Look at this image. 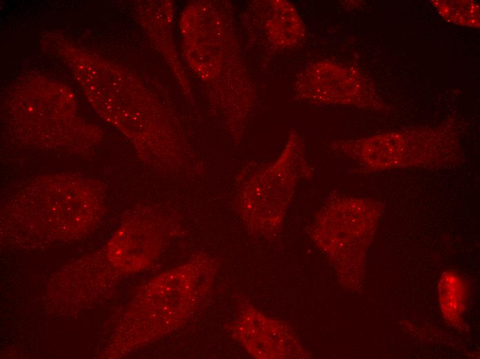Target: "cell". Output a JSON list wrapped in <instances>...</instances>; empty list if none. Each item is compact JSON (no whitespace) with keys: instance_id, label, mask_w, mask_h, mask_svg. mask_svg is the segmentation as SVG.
<instances>
[{"instance_id":"cell-1","label":"cell","mask_w":480,"mask_h":359,"mask_svg":"<svg viewBox=\"0 0 480 359\" xmlns=\"http://www.w3.org/2000/svg\"><path fill=\"white\" fill-rule=\"evenodd\" d=\"M313 175L305 140L292 130L277 158L257 168L240 185L236 196L238 213L252 233L274 236L282 227L297 184Z\"/></svg>"},{"instance_id":"cell-2","label":"cell","mask_w":480,"mask_h":359,"mask_svg":"<svg viewBox=\"0 0 480 359\" xmlns=\"http://www.w3.org/2000/svg\"><path fill=\"white\" fill-rule=\"evenodd\" d=\"M368 172L406 168H443L461 163L459 142L449 127L416 128L330 145Z\"/></svg>"},{"instance_id":"cell-3","label":"cell","mask_w":480,"mask_h":359,"mask_svg":"<svg viewBox=\"0 0 480 359\" xmlns=\"http://www.w3.org/2000/svg\"><path fill=\"white\" fill-rule=\"evenodd\" d=\"M381 211V204L370 198L330 197L316 214L310 236L334 264L360 265Z\"/></svg>"},{"instance_id":"cell-4","label":"cell","mask_w":480,"mask_h":359,"mask_svg":"<svg viewBox=\"0 0 480 359\" xmlns=\"http://www.w3.org/2000/svg\"><path fill=\"white\" fill-rule=\"evenodd\" d=\"M294 99L312 104H339L379 109L381 104L365 75L358 69L333 61L309 64L297 76Z\"/></svg>"},{"instance_id":"cell-5","label":"cell","mask_w":480,"mask_h":359,"mask_svg":"<svg viewBox=\"0 0 480 359\" xmlns=\"http://www.w3.org/2000/svg\"><path fill=\"white\" fill-rule=\"evenodd\" d=\"M234 330L236 338L254 357L303 358V349L286 324L251 307L241 311Z\"/></svg>"},{"instance_id":"cell-6","label":"cell","mask_w":480,"mask_h":359,"mask_svg":"<svg viewBox=\"0 0 480 359\" xmlns=\"http://www.w3.org/2000/svg\"><path fill=\"white\" fill-rule=\"evenodd\" d=\"M265 19L267 37L277 49H291L305 39L306 28L294 6L286 0H272L268 3Z\"/></svg>"},{"instance_id":"cell-7","label":"cell","mask_w":480,"mask_h":359,"mask_svg":"<svg viewBox=\"0 0 480 359\" xmlns=\"http://www.w3.org/2000/svg\"><path fill=\"white\" fill-rule=\"evenodd\" d=\"M438 13L446 21L470 27H479V6L474 1H432Z\"/></svg>"},{"instance_id":"cell-8","label":"cell","mask_w":480,"mask_h":359,"mask_svg":"<svg viewBox=\"0 0 480 359\" xmlns=\"http://www.w3.org/2000/svg\"><path fill=\"white\" fill-rule=\"evenodd\" d=\"M455 284L452 285V290H448L443 284H440L445 289H440V300L443 313L446 318L452 322L456 318H461V313L464 307V289L460 280L457 277Z\"/></svg>"}]
</instances>
